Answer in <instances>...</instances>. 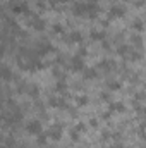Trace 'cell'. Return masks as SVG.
Instances as JSON below:
<instances>
[{
    "label": "cell",
    "instance_id": "6da1fadb",
    "mask_svg": "<svg viewBox=\"0 0 146 148\" xmlns=\"http://www.w3.org/2000/svg\"><path fill=\"white\" fill-rule=\"evenodd\" d=\"M26 129H28V133H31V134H40V133H41V122H40V121H29V122L26 124Z\"/></svg>",
    "mask_w": 146,
    "mask_h": 148
},
{
    "label": "cell",
    "instance_id": "7a4b0ae2",
    "mask_svg": "<svg viewBox=\"0 0 146 148\" xmlns=\"http://www.w3.org/2000/svg\"><path fill=\"white\" fill-rule=\"evenodd\" d=\"M71 67H72L74 71H83V67H84V62H83L81 55H76L72 60H71Z\"/></svg>",
    "mask_w": 146,
    "mask_h": 148
},
{
    "label": "cell",
    "instance_id": "3957f363",
    "mask_svg": "<svg viewBox=\"0 0 146 148\" xmlns=\"http://www.w3.org/2000/svg\"><path fill=\"white\" fill-rule=\"evenodd\" d=\"M124 14H126V10H124V7H120V5H113L108 12L110 17H120V16H124Z\"/></svg>",
    "mask_w": 146,
    "mask_h": 148
},
{
    "label": "cell",
    "instance_id": "277c9868",
    "mask_svg": "<svg viewBox=\"0 0 146 148\" xmlns=\"http://www.w3.org/2000/svg\"><path fill=\"white\" fill-rule=\"evenodd\" d=\"M72 10H74V14H76V16H83V14H88V3H76Z\"/></svg>",
    "mask_w": 146,
    "mask_h": 148
},
{
    "label": "cell",
    "instance_id": "5b68a950",
    "mask_svg": "<svg viewBox=\"0 0 146 148\" xmlns=\"http://www.w3.org/2000/svg\"><path fill=\"white\" fill-rule=\"evenodd\" d=\"M50 136H52L53 140H59V138L62 136V129H60V126H53L52 131H50Z\"/></svg>",
    "mask_w": 146,
    "mask_h": 148
},
{
    "label": "cell",
    "instance_id": "8992f818",
    "mask_svg": "<svg viewBox=\"0 0 146 148\" xmlns=\"http://www.w3.org/2000/svg\"><path fill=\"white\" fill-rule=\"evenodd\" d=\"M12 12H16V14L26 12V3H16V5H12Z\"/></svg>",
    "mask_w": 146,
    "mask_h": 148
},
{
    "label": "cell",
    "instance_id": "52a82bcc",
    "mask_svg": "<svg viewBox=\"0 0 146 148\" xmlns=\"http://www.w3.org/2000/svg\"><path fill=\"white\" fill-rule=\"evenodd\" d=\"M91 38L93 40H103L105 33H102V31H91Z\"/></svg>",
    "mask_w": 146,
    "mask_h": 148
},
{
    "label": "cell",
    "instance_id": "ba28073f",
    "mask_svg": "<svg viewBox=\"0 0 146 148\" xmlns=\"http://www.w3.org/2000/svg\"><path fill=\"white\" fill-rule=\"evenodd\" d=\"M84 73H86L84 76H86L88 79H91V77H95V76H96V73H95V69H86Z\"/></svg>",
    "mask_w": 146,
    "mask_h": 148
},
{
    "label": "cell",
    "instance_id": "9c48e42d",
    "mask_svg": "<svg viewBox=\"0 0 146 148\" xmlns=\"http://www.w3.org/2000/svg\"><path fill=\"white\" fill-rule=\"evenodd\" d=\"M71 41H81V35L77 33V31H74L72 35H71V38H69Z\"/></svg>",
    "mask_w": 146,
    "mask_h": 148
},
{
    "label": "cell",
    "instance_id": "30bf717a",
    "mask_svg": "<svg viewBox=\"0 0 146 148\" xmlns=\"http://www.w3.org/2000/svg\"><path fill=\"white\" fill-rule=\"evenodd\" d=\"M33 26H35L36 29H43V26H45V24H43V21H35V23H33Z\"/></svg>",
    "mask_w": 146,
    "mask_h": 148
},
{
    "label": "cell",
    "instance_id": "8fae6325",
    "mask_svg": "<svg viewBox=\"0 0 146 148\" xmlns=\"http://www.w3.org/2000/svg\"><path fill=\"white\" fill-rule=\"evenodd\" d=\"M132 28H134V29H143V23H139V21H136V23L132 24Z\"/></svg>",
    "mask_w": 146,
    "mask_h": 148
},
{
    "label": "cell",
    "instance_id": "7c38bea8",
    "mask_svg": "<svg viewBox=\"0 0 146 148\" xmlns=\"http://www.w3.org/2000/svg\"><path fill=\"white\" fill-rule=\"evenodd\" d=\"M57 90H59V91H64V90H65V83H59V84H57Z\"/></svg>",
    "mask_w": 146,
    "mask_h": 148
},
{
    "label": "cell",
    "instance_id": "4fadbf2b",
    "mask_svg": "<svg viewBox=\"0 0 146 148\" xmlns=\"http://www.w3.org/2000/svg\"><path fill=\"white\" fill-rule=\"evenodd\" d=\"M86 103H88V98L86 97H81L79 98V105H86Z\"/></svg>",
    "mask_w": 146,
    "mask_h": 148
},
{
    "label": "cell",
    "instance_id": "5bb4252c",
    "mask_svg": "<svg viewBox=\"0 0 146 148\" xmlns=\"http://www.w3.org/2000/svg\"><path fill=\"white\" fill-rule=\"evenodd\" d=\"M108 86L112 88V90H119V86H120V84H119V83H108Z\"/></svg>",
    "mask_w": 146,
    "mask_h": 148
},
{
    "label": "cell",
    "instance_id": "9a60e30c",
    "mask_svg": "<svg viewBox=\"0 0 146 148\" xmlns=\"http://www.w3.org/2000/svg\"><path fill=\"white\" fill-rule=\"evenodd\" d=\"M38 143L43 145V143H45V136H40V138H38Z\"/></svg>",
    "mask_w": 146,
    "mask_h": 148
}]
</instances>
